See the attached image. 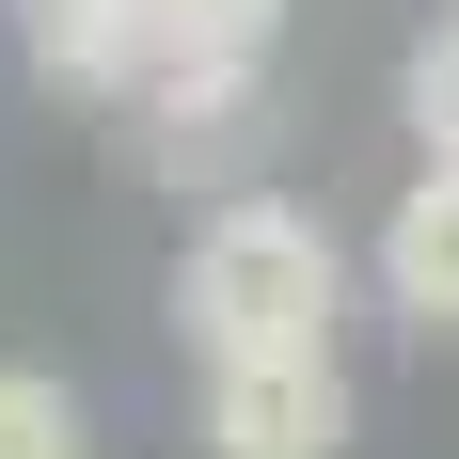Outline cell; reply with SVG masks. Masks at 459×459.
Masks as SVG:
<instances>
[{
    "instance_id": "obj_1",
    "label": "cell",
    "mask_w": 459,
    "mask_h": 459,
    "mask_svg": "<svg viewBox=\"0 0 459 459\" xmlns=\"http://www.w3.org/2000/svg\"><path fill=\"white\" fill-rule=\"evenodd\" d=\"M333 317H349V254H333L317 206L285 190H222L175 254V333L206 365H333Z\"/></svg>"
},
{
    "instance_id": "obj_2",
    "label": "cell",
    "mask_w": 459,
    "mask_h": 459,
    "mask_svg": "<svg viewBox=\"0 0 459 459\" xmlns=\"http://www.w3.org/2000/svg\"><path fill=\"white\" fill-rule=\"evenodd\" d=\"M16 32H32V80L80 95V111H143L175 32H159V0H16Z\"/></svg>"
},
{
    "instance_id": "obj_3",
    "label": "cell",
    "mask_w": 459,
    "mask_h": 459,
    "mask_svg": "<svg viewBox=\"0 0 459 459\" xmlns=\"http://www.w3.org/2000/svg\"><path fill=\"white\" fill-rule=\"evenodd\" d=\"M349 365H206V459H333Z\"/></svg>"
},
{
    "instance_id": "obj_4",
    "label": "cell",
    "mask_w": 459,
    "mask_h": 459,
    "mask_svg": "<svg viewBox=\"0 0 459 459\" xmlns=\"http://www.w3.org/2000/svg\"><path fill=\"white\" fill-rule=\"evenodd\" d=\"M254 111H270V80H254V48H175L159 64V95H143V143L175 159V175H222L254 159Z\"/></svg>"
},
{
    "instance_id": "obj_5",
    "label": "cell",
    "mask_w": 459,
    "mask_h": 459,
    "mask_svg": "<svg viewBox=\"0 0 459 459\" xmlns=\"http://www.w3.org/2000/svg\"><path fill=\"white\" fill-rule=\"evenodd\" d=\"M380 301H396L428 349L459 333V159H428V175L380 206Z\"/></svg>"
},
{
    "instance_id": "obj_6",
    "label": "cell",
    "mask_w": 459,
    "mask_h": 459,
    "mask_svg": "<svg viewBox=\"0 0 459 459\" xmlns=\"http://www.w3.org/2000/svg\"><path fill=\"white\" fill-rule=\"evenodd\" d=\"M0 459H95L80 396H64L48 365H0Z\"/></svg>"
},
{
    "instance_id": "obj_7",
    "label": "cell",
    "mask_w": 459,
    "mask_h": 459,
    "mask_svg": "<svg viewBox=\"0 0 459 459\" xmlns=\"http://www.w3.org/2000/svg\"><path fill=\"white\" fill-rule=\"evenodd\" d=\"M396 111H412V143H428V159H459V0L412 32V64H396Z\"/></svg>"
},
{
    "instance_id": "obj_8",
    "label": "cell",
    "mask_w": 459,
    "mask_h": 459,
    "mask_svg": "<svg viewBox=\"0 0 459 459\" xmlns=\"http://www.w3.org/2000/svg\"><path fill=\"white\" fill-rule=\"evenodd\" d=\"M270 16H285V0H159L175 48H270Z\"/></svg>"
}]
</instances>
